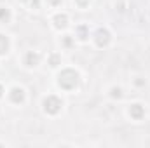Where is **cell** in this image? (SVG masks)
I'll use <instances>...</instances> for the list:
<instances>
[{"label":"cell","mask_w":150,"mask_h":148,"mask_svg":"<svg viewBox=\"0 0 150 148\" xmlns=\"http://www.w3.org/2000/svg\"><path fill=\"white\" fill-rule=\"evenodd\" d=\"M110 42V32L107 28H100L96 32V45L98 47H107Z\"/></svg>","instance_id":"cell-3"},{"label":"cell","mask_w":150,"mask_h":148,"mask_svg":"<svg viewBox=\"0 0 150 148\" xmlns=\"http://www.w3.org/2000/svg\"><path fill=\"white\" fill-rule=\"evenodd\" d=\"M129 115H131V118H134V120H142L143 118V115H145V110H143V106L142 105H131V108H129Z\"/></svg>","instance_id":"cell-5"},{"label":"cell","mask_w":150,"mask_h":148,"mask_svg":"<svg viewBox=\"0 0 150 148\" xmlns=\"http://www.w3.org/2000/svg\"><path fill=\"white\" fill-rule=\"evenodd\" d=\"M9 51V38L0 33V56H4Z\"/></svg>","instance_id":"cell-8"},{"label":"cell","mask_w":150,"mask_h":148,"mask_svg":"<svg viewBox=\"0 0 150 148\" xmlns=\"http://www.w3.org/2000/svg\"><path fill=\"white\" fill-rule=\"evenodd\" d=\"M47 2H49V4H51V5H54V7H56V5H59V4H61V0H47Z\"/></svg>","instance_id":"cell-14"},{"label":"cell","mask_w":150,"mask_h":148,"mask_svg":"<svg viewBox=\"0 0 150 148\" xmlns=\"http://www.w3.org/2000/svg\"><path fill=\"white\" fill-rule=\"evenodd\" d=\"M9 19H11L9 9H4V7H2V9H0V21H2V23H7Z\"/></svg>","instance_id":"cell-9"},{"label":"cell","mask_w":150,"mask_h":148,"mask_svg":"<svg viewBox=\"0 0 150 148\" xmlns=\"http://www.w3.org/2000/svg\"><path fill=\"white\" fill-rule=\"evenodd\" d=\"M58 84H59L61 89L72 91L79 84V73L75 70H72V68H67V70H63L61 73L58 75Z\"/></svg>","instance_id":"cell-1"},{"label":"cell","mask_w":150,"mask_h":148,"mask_svg":"<svg viewBox=\"0 0 150 148\" xmlns=\"http://www.w3.org/2000/svg\"><path fill=\"white\" fill-rule=\"evenodd\" d=\"M77 33H79V38H80V40H86V38H87V26H84V25L79 26V28H77Z\"/></svg>","instance_id":"cell-10"},{"label":"cell","mask_w":150,"mask_h":148,"mask_svg":"<svg viewBox=\"0 0 150 148\" xmlns=\"http://www.w3.org/2000/svg\"><path fill=\"white\" fill-rule=\"evenodd\" d=\"M67 25H68V16H67V14H56V16H54V26H56L58 30L67 28Z\"/></svg>","instance_id":"cell-7"},{"label":"cell","mask_w":150,"mask_h":148,"mask_svg":"<svg viewBox=\"0 0 150 148\" xmlns=\"http://www.w3.org/2000/svg\"><path fill=\"white\" fill-rule=\"evenodd\" d=\"M11 101L12 103H16V105H19V103H23L25 101V91L21 89V87H14V89H11Z\"/></svg>","instance_id":"cell-4"},{"label":"cell","mask_w":150,"mask_h":148,"mask_svg":"<svg viewBox=\"0 0 150 148\" xmlns=\"http://www.w3.org/2000/svg\"><path fill=\"white\" fill-rule=\"evenodd\" d=\"M49 63H51V66H58V65H59V56L52 54V56L49 58Z\"/></svg>","instance_id":"cell-11"},{"label":"cell","mask_w":150,"mask_h":148,"mask_svg":"<svg viewBox=\"0 0 150 148\" xmlns=\"http://www.w3.org/2000/svg\"><path fill=\"white\" fill-rule=\"evenodd\" d=\"M44 111L45 113H49V115H56L58 111L61 110V106H63V101L58 98V96H54V94H51V96H47V98H44Z\"/></svg>","instance_id":"cell-2"},{"label":"cell","mask_w":150,"mask_h":148,"mask_svg":"<svg viewBox=\"0 0 150 148\" xmlns=\"http://www.w3.org/2000/svg\"><path fill=\"white\" fill-rule=\"evenodd\" d=\"M65 45H67V47H70V45H72V38H70V37H65Z\"/></svg>","instance_id":"cell-15"},{"label":"cell","mask_w":150,"mask_h":148,"mask_svg":"<svg viewBox=\"0 0 150 148\" xmlns=\"http://www.w3.org/2000/svg\"><path fill=\"white\" fill-rule=\"evenodd\" d=\"M75 4H77L80 9H86V7L89 5V0H75Z\"/></svg>","instance_id":"cell-12"},{"label":"cell","mask_w":150,"mask_h":148,"mask_svg":"<svg viewBox=\"0 0 150 148\" xmlns=\"http://www.w3.org/2000/svg\"><path fill=\"white\" fill-rule=\"evenodd\" d=\"M2 94H4V87L0 85V98H2Z\"/></svg>","instance_id":"cell-16"},{"label":"cell","mask_w":150,"mask_h":148,"mask_svg":"<svg viewBox=\"0 0 150 148\" xmlns=\"http://www.w3.org/2000/svg\"><path fill=\"white\" fill-rule=\"evenodd\" d=\"M38 61H40V56H38V52H33V51H30L28 54H26V58H25V65L26 66H37Z\"/></svg>","instance_id":"cell-6"},{"label":"cell","mask_w":150,"mask_h":148,"mask_svg":"<svg viewBox=\"0 0 150 148\" xmlns=\"http://www.w3.org/2000/svg\"><path fill=\"white\" fill-rule=\"evenodd\" d=\"M122 96V91L119 89V87H113L112 89V98H120Z\"/></svg>","instance_id":"cell-13"}]
</instances>
